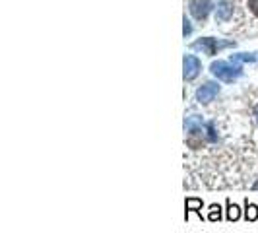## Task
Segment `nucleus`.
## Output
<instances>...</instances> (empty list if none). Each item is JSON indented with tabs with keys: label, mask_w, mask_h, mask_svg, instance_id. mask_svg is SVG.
Returning <instances> with one entry per match:
<instances>
[{
	"label": "nucleus",
	"mask_w": 258,
	"mask_h": 233,
	"mask_svg": "<svg viewBox=\"0 0 258 233\" xmlns=\"http://www.w3.org/2000/svg\"><path fill=\"white\" fill-rule=\"evenodd\" d=\"M210 70H212V74H214L217 80L227 82V84L235 82V80L241 78V74H243L241 66H239L237 62H233V60H231V62H227V60H215V62H212Z\"/></svg>",
	"instance_id": "f257e3e1"
},
{
	"label": "nucleus",
	"mask_w": 258,
	"mask_h": 233,
	"mask_svg": "<svg viewBox=\"0 0 258 233\" xmlns=\"http://www.w3.org/2000/svg\"><path fill=\"white\" fill-rule=\"evenodd\" d=\"M231 45L233 43H229V41H217V39H214V37H204V39H200V41L192 43V49L202 51V53H204V55H208V57H214L219 49H225V47H231Z\"/></svg>",
	"instance_id": "f03ea898"
},
{
	"label": "nucleus",
	"mask_w": 258,
	"mask_h": 233,
	"mask_svg": "<svg viewBox=\"0 0 258 233\" xmlns=\"http://www.w3.org/2000/svg\"><path fill=\"white\" fill-rule=\"evenodd\" d=\"M183 68H185V72H183L185 80L190 82V80H194V78L200 74L202 62L194 57V55H185V58H183Z\"/></svg>",
	"instance_id": "7ed1b4c3"
},
{
	"label": "nucleus",
	"mask_w": 258,
	"mask_h": 233,
	"mask_svg": "<svg viewBox=\"0 0 258 233\" xmlns=\"http://www.w3.org/2000/svg\"><path fill=\"white\" fill-rule=\"evenodd\" d=\"M217 93H219V86H217L215 82H206L202 87H198V91H196V99H198L200 103H210Z\"/></svg>",
	"instance_id": "20e7f679"
},
{
	"label": "nucleus",
	"mask_w": 258,
	"mask_h": 233,
	"mask_svg": "<svg viewBox=\"0 0 258 233\" xmlns=\"http://www.w3.org/2000/svg\"><path fill=\"white\" fill-rule=\"evenodd\" d=\"M212 10V2L210 0H192L190 2V14L196 20H206Z\"/></svg>",
	"instance_id": "39448f33"
},
{
	"label": "nucleus",
	"mask_w": 258,
	"mask_h": 233,
	"mask_svg": "<svg viewBox=\"0 0 258 233\" xmlns=\"http://www.w3.org/2000/svg\"><path fill=\"white\" fill-rule=\"evenodd\" d=\"M233 14V4L227 2V0H221L219 4H217V12H215V20L217 22H227Z\"/></svg>",
	"instance_id": "423d86ee"
},
{
	"label": "nucleus",
	"mask_w": 258,
	"mask_h": 233,
	"mask_svg": "<svg viewBox=\"0 0 258 233\" xmlns=\"http://www.w3.org/2000/svg\"><path fill=\"white\" fill-rule=\"evenodd\" d=\"M185 208H187V214H185V218L187 219H188V212H198L202 216V200L200 198H187Z\"/></svg>",
	"instance_id": "0eeeda50"
},
{
	"label": "nucleus",
	"mask_w": 258,
	"mask_h": 233,
	"mask_svg": "<svg viewBox=\"0 0 258 233\" xmlns=\"http://www.w3.org/2000/svg\"><path fill=\"white\" fill-rule=\"evenodd\" d=\"M244 218H246V221H256L258 219V206L252 202H248L246 200V204H244Z\"/></svg>",
	"instance_id": "6e6552de"
},
{
	"label": "nucleus",
	"mask_w": 258,
	"mask_h": 233,
	"mask_svg": "<svg viewBox=\"0 0 258 233\" xmlns=\"http://www.w3.org/2000/svg\"><path fill=\"white\" fill-rule=\"evenodd\" d=\"M239 218H241V208L237 204H231V200H227V219L237 221Z\"/></svg>",
	"instance_id": "1a4fd4ad"
},
{
	"label": "nucleus",
	"mask_w": 258,
	"mask_h": 233,
	"mask_svg": "<svg viewBox=\"0 0 258 233\" xmlns=\"http://www.w3.org/2000/svg\"><path fill=\"white\" fill-rule=\"evenodd\" d=\"M258 57H254V55H250V53H239V55H231V60L233 62H254Z\"/></svg>",
	"instance_id": "9d476101"
},
{
	"label": "nucleus",
	"mask_w": 258,
	"mask_h": 233,
	"mask_svg": "<svg viewBox=\"0 0 258 233\" xmlns=\"http://www.w3.org/2000/svg\"><path fill=\"white\" fill-rule=\"evenodd\" d=\"M208 219H210V221H219V219H221V208H219L217 204H212V206H210Z\"/></svg>",
	"instance_id": "9b49d317"
},
{
	"label": "nucleus",
	"mask_w": 258,
	"mask_h": 233,
	"mask_svg": "<svg viewBox=\"0 0 258 233\" xmlns=\"http://www.w3.org/2000/svg\"><path fill=\"white\" fill-rule=\"evenodd\" d=\"M206 136H208V142H217V132H215L214 123H206Z\"/></svg>",
	"instance_id": "f8f14e48"
},
{
	"label": "nucleus",
	"mask_w": 258,
	"mask_h": 233,
	"mask_svg": "<svg viewBox=\"0 0 258 233\" xmlns=\"http://www.w3.org/2000/svg\"><path fill=\"white\" fill-rule=\"evenodd\" d=\"M248 8H250V12L258 18V0H248Z\"/></svg>",
	"instance_id": "ddd939ff"
},
{
	"label": "nucleus",
	"mask_w": 258,
	"mask_h": 233,
	"mask_svg": "<svg viewBox=\"0 0 258 233\" xmlns=\"http://www.w3.org/2000/svg\"><path fill=\"white\" fill-rule=\"evenodd\" d=\"M183 24H185V26H183V33H185V37H187V35L192 33V28H190V22H188L187 18H185V22H183Z\"/></svg>",
	"instance_id": "4468645a"
},
{
	"label": "nucleus",
	"mask_w": 258,
	"mask_h": 233,
	"mask_svg": "<svg viewBox=\"0 0 258 233\" xmlns=\"http://www.w3.org/2000/svg\"><path fill=\"white\" fill-rule=\"evenodd\" d=\"M254 119H256V125H258V105L254 107Z\"/></svg>",
	"instance_id": "2eb2a0df"
},
{
	"label": "nucleus",
	"mask_w": 258,
	"mask_h": 233,
	"mask_svg": "<svg viewBox=\"0 0 258 233\" xmlns=\"http://www.w3.org/2000/svg\"><path fill=\"white\" fill-rule=\"evenodd\" d=\"M252 190H258V181L254 183V185H252Z\"/></svg>",
	"instance_id": "dca6fc26"
}]
</instances>
